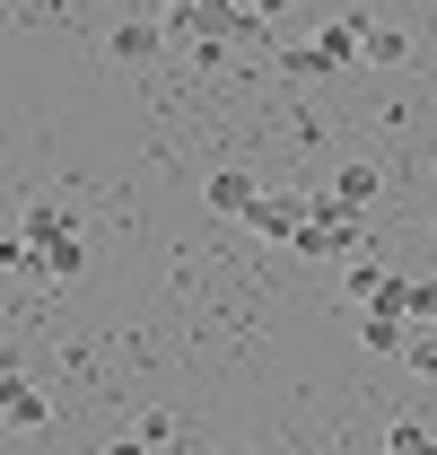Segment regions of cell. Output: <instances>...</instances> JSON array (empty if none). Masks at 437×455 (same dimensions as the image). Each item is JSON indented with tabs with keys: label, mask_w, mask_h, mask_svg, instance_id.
<instances>
[{
	"label": "cell",
	"mask_w": 437,
	"mask_h": 455,
	"mask_svg": "<svg viewBox=\"0 0 437 455\" xmlns=\"http://www.w3.org/2000/svg\"><path fill=\"white\" fill-rule=\"evenodd\" d=\"M18 228H27L44 281H79V272H88V236H79V211H70V202H27Z\"/></svg>",
	"instance_id": "6da1fadb"
},
{
	"label": "cell",
	"mask_w": 437,
	"mask_h": 455,
	"mask_svg": "<svg viewBox=\"0 0 437 455\" xmlns=\"http://www.w3.org/2000/svg\"><path fill=\"white\" fill-rule=\"evenodd\" d=\"M359 245H368L359 211H341L332 193H315V202H306V236H298V254H324V263H359Z\"/></svg>",
	"instance_id": "7a4b0ae2"
},
{
	"label": "cell",
	"mask_w": 437,
	"mask_h": 455,
	"mask_svg": "<svg viewBox=\"0 0 437 455\" xmlns=\"http://www.w3.org/2000/svg\"><path fill=\"white\" fill-rule=\"evenodd\" d=\"M306 202H315V193H263V202L245 211V228H263V236H280V245H298V236H306Z\"/></svg>",
	"instance_id": "3957f363"
},
{
	"label": "cell",
	"mask_w": 437,
	"mask_h": 455,
	"mask_svg": "<svg viewBox=\"0 0 437 455\" xmlns=\"http://www.w3.org/2000/svg\"><path fill=\"white\" fill-rule=\"evenodd\" d=\"M202 202H211V211H227V220H245V211L263 202V184H254L245 167H218L211 184H202Z\"/></svg>",
	"instance_id": "277c9868"
},
{
	"label": "cell",
	"mask_w": 437,
	"mask_h": 455,
	"mask_svg": "<svg viewBox=\"0 0 437 455\" xmlns=\"http://www.w3.org/2000/svg\"><path fill=\"white\" fill-rule=\"evenodd\" d=\"M0 420H9V429H36V420H44V395L27 386L18 359H9V377H0Z\"/></svg>",
	"instance_id": "5b68a950"
},
{
	"label": "cell",
	"mask_w": 437,
	"mask_h": 455,
	"mask_svg": "<svg viewBox=\"0 0 437 455\" xmlns=\"http://www.w3.org/2000/svg\"><path fill=\"white\" fill-rule=\"evenodd\" d=\"M315 53H324L332 70H350V61H368V27H359V18H332L324 36H315Z\"/></svg>",
	"instance_id": "8992f818"
},
{
	"label": "cell",
	"mask_w": 437,
	"mask_h": 455,
	"mask_svg": "<svg viewBox=\"0 0 437 455\" xmlns=\"http://www.w3.org/2000/svg\"><path fill=\"white\" fill-rule=\"evenodd\" d=\"M158 44H166V27H149V18H123L114 27V61H158Z\"/></svg>",
	"instance_id": "52a82bcc"
},
{
	"label": "cell",
	"mask_w": 437,
	"mask_h": 455,
	"mask_svg": "<svg viewBox=\"0 0 437 455\" xmlns=\"http://www.w3.org/2000/svg\"><path fill=\"white\" fill-rule=\"evenodd\" d=\"M332 202H341V211H368V202H377V167H368V158H350V167L332 175Z\"/></svg>",
	"instance_id": "ba28073f"
},
{
	"label": "cell",
	"mask_w": 437,
	"mask_h": 455,
	"mask_svg": "<svg viewBox=\"0 0 437 455\" xmlns=\"http://www.w3.org/2000/svg\"><path fill=\"white\" fill-rule=\"evenodd\" d=\"M359 341L368 350H411V315H359Z\"/></svg>",
	"instance_id": "9c48e42d"
},
{
	"label": "cell",
	"mask_w": 437,
	"mask_h": 455,
	"mask_svg": "<svg viewBox=\"0 0 437 455\" xmlns=\"http://www.w3.org/2000/svg\"><path fill=\"white\" fill-rule=\"evenodd\" d=\"M332 61L315 53V44H289V53H280V79H298V88H306V79H324Z\"/></svg>",
	"instance_id": "30bf717a"
},
{
	"label": "cell",
	"mask_w": 437,
	"mask_h": 455,
	"mask_svg": "<svg viewBox=\"0 0 437 455\" xmlns=\"http://www.w3.org/2000/svg\"><path fill=\"white\" fill-rule=\"evenodd\" d=\"M385 455H437V438L420 429V420H393V438H385Z\"/></svg>",
	"instance_id": "8fae6325"
},
{
	"label": "cell",
	"mask_w": 437,
	"mask_h": 455,
	"mask_svg": "<svg viewBox=\"0 0 437 455\" xmlns=\"http://www.w3.org/2000/svg\"><path fill=\"white\" fill-rule=\"evenodd\" d=\"M368 61H411V36H393V27H368Z\"/></svg>",
	"instance_id": "7c38bea8"
},
{
	"label": "cell",
	"mask_w": 437,
	"mask_h": 455,
	"mask_svg": "<svg viewBox=\"0 0 437 455\" xmlns=\"http://www.w3.org/2000/svg\"><path fill=\"white\" fill-rule=\"evenodd\" d=\"M402 359H411L420 377H437V333H429V324H411V350H402Z\"/></svg>",
	"instance_id": "4fadbf2b"
},
{
	"label": "cell",
	"mask_w": 437,
	"mask_h": 455,
	"mask_svg": "<svg viewBox=\"0 0 437 455\" xmlns=\"http://www.w3.org/2000/svg\"><path fill=\"white\" fill-rule=\"evenodd\" d=\"M411 324H429V333H437V281H420V298H411Z\"/></svg>",
	"instance_id": "5bb4252c"
},
{
	"label": "cell",
	"mask_w": 437,
	"mask_h": 455,
	"mask_svg": "<svg viewBox=\"0 0 437 455\" xmlns=\"http://www.w3.org/2000/svg\"><path fill=\"white\" fill-rule=\"evenodd\" d=\"M227 455H245V447H227Z\"/></svg>",
	"instance_id": "9a60e30c"
}]
</instances>
